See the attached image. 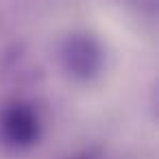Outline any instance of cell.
Segmentation results:
<instances>
[{
	"mask_svg": "<svg viewBox=\"0 0 159 159\" xmlns=\"http://www.w3.org/2000/svg\"><path fill=\"white\" fill-rule=\"evenodd\" d=\"M42 137V116L31 100L9 98L0 105V144L11 150L33 148Z\"/></svg>",
	"mask_w": 159,
	"mask_h": 159,
	"instance_id": "1",
	"label": "cell"
},
{
	"mask_svg": "<svg viewBox=\"0 0 159 159\" xmlns=\"http://www.w3.org/2000/svg\"><path fill=\"white\" fill-rule=\"evenodd\" d=\"M59 63L70 79L79 83H89L105 68L102 44L96 35L87 31H74L59 46Z\"/></svg>",
	"mask_w": 159,
	"mask_h": 159,
	"instance_id": "2",
	"label": "cell"
},
{
	"mask_svg": "<svg viewBox=\"0 0 159 159\" xmlns=\"http://www.w3.org/2000/svg\"><path fill=\"white\" fill-rule=\"evenodd\" d=\"M70 159H98V152L96 150H81V152L72 155Z\"/></svg>",
	"mask_w": 159,
	"mask_h": 159,
	"instance_id": "3",
	"label": "cell"
}]
</instances>
